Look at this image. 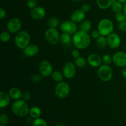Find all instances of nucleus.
I'll return each instance as SVG.
<instances>
[{
	"mask_svg": "<svg viewBox=\"0 0 126 126\" xmlns=\"http://www.w3.org/2000/svg\"><path fill=\"white\" fill-rule=\"evenodd\" d=\"M8 31H3L0 34V39L3 43H7L11 39V34Z\"/></svg>",
	"mask_w": 126,
	"mask_h": 126,
	"instance_id": "nucleus-29",
	"label": "nucleus"
},
{
	"mask_svg": "<svg viewBox=\"0 0 126 126\" xmlns=\"http://www.w3.org/2000/svg\"><path fill=\"white\" fill-rule=\"evenodd\" d=\"M22 21L18 18L14 17L10 19L7 23V30L11 33H16L20 32L22 28Z\"/></svg>",
	"mask_w": 126,
	"mask_h": 126,
	"instance_id": "nucleus-9",
	"label": "nucleus"
},
{
	"mask_svg": "<svg viewBox=\"0 0 126 126\" xmlns=\"http://www.w3.org/2000/svg\"><path fill=\"white\" fill-rule=\"evenodd\" d=\"M22 93L23 92L21 91V90L19 88L16 87H12L9 90L8 94L9 95L10 97L13 100L20 99L22 98Z\"/></svg>",
	"mask_w": 126,
	"mask_h": 126,
	"instance_id": "nucleus-18",
	"label": "nucleus"
},
{
	"mask_svg": "<svg viewBox=\"0 0 126 126\" xmlns=\"http://www.w3.org/2000/svg\"><path fill=\"white\" fill-rule=\"evenodd\" d=\"M70 92V86L68 82L61 81L58 82L55 88V94L57 97L60 99L66 98Z\"/></svg>",
	"mask_w": 126,
	"mask_h": 126,
	"instance_id": "nucleus-6",
	"label": "nucleus"
},
{
	"mask_svg": "<svg viewBox=\"0 0 126 126\" xmlns=\"http://www.w3.org/2000/svg\"><path fill=\"white\" fill-rule=\"evenodd\" d=\"M87 62L94 68L99 67L102 63V59L96 54H91L87 57Z\"/></svg>",
	"mask_w": 126,
	"mask_h": 126,
	"instance_id": "nucleus-16",
	"label": "nucleus"
},
{
	"mask_svg": "<svg viewBox=\"0 0 126 126\" xmlns=\"http://www.w3.org/2000/svg\"><path fill=\"white\" fill-rule=\"evenodd\" d=\"M9 118L8 115L6 113H2L0 116V124L1 126H6L8 124Z\"/></svg>",
	"mask_w": 126,
	"mask_h": 126,
	"instance_id": "nucleus-31",
	"label": "nucleus"
},
{
	"mask_svg": "<svg viewBox=\"0 0 126 126\" xmlns=\"http://www.w3.org/2000/svg\"><path fill=\"white\" fill-rule=\"evenodd\" d=\"M71 1H73V2H77V1H80V0H71Z\"/></svg>",
	"mask_w": 126,
	"mask_h": 126,
	"instance_id": "nucleus-46",
	"label": "nucleus"
},
{
	"mask_svg": "<svg viewBox=\"0 0 126 126\" xmlns=\"http://www.w3.org/2000/svg\"><path fill=\"white\" fill-rule=\"evenodd\" d=\"M10 97L8 93L1 91L0 92V108H4L7 107L10 103Z\"/></svg>",
	"mask_w": 126,
	"mask_h": 126,
	"instance_id": "nucleus-19",
	"label": "nucleus"
},
{
	"mask_svg": "<svg viewBox=\"0 0 126 126\" xmlns=\"http://www.w3.org/2000/svg\"><path fill=\"white\" fill-rule=\"evenodd\" d=\"M27 7L30 9L34 8L38 4V0H27Z\"/></svg>",
	"mask_w": 126,
	"mask_h": 126,
	"instance_id": "nucleus-35",
	"label": "nucleus"
},
{
	"mask_svg": "<svg viewBox=\"0 0 126 126\" xmlns=\"http://www.w3.org/2000/svg\"><path fill=\"white\" fill-rule=\"evenodd\" d=\"M117 1H119V2H121V3H123V4H124L126 2V0H117Z\"/></svg>",
	"mask_w": 126,
	"mask_h": 126,
	"instance_id": "nucleus-45",
	"label": "nucleus"
},
{
	"mask_svg": "<svg viewBox=\"0 0 126 126\" xmlns=\"http://www.w3.org/2000/svg\"><path fill=\"white\" fill-rule=\"evenodd\" d=\"M114 25L113 22L108 18H103L98 23L97 30L102 36H107L113 33Z\"/></svg>",
	"mask_w": 126,
	"mask_h": 126,
	"instance_id": "nucleus-4",
	"label": "nucleus"
},
{
	"mask_svg": "<svg viewBox=\"0 0 126 126\" xmlns=\"http://www.w3.org/2000/svg\"><path fill=\"white\" fill-rule=\"evenodd\" d=\"M91 5L89 4H87V3H85V4H84L82 5L81 9L82 10V11H84L85 13H86V12H89V11L91 10Z\"/></svg>",
	"mask_w": 126,
	"mask_h": 126,
	"instance_id": "nucleus-37",
	"label": "nucleus"
},
{
	"mask_svg": "<svg viewBox=\"0 0 126 126\" xmlns=\"http://www.w3.org/2000/svg\"><path fill=\"white\" fill-rule=\"evenodd\" d=\"M123 12L126 15V2L124 4V8H123Z\"/></svg>",
	"mask_w": 126,
	"mask_h": 126,
	"instance_id": "nucleus-44",
	"label": "nucleus"
},
{
	"mask_svg": "<svg viewBox=\"0 0 126 126\" xmlns=\"http://www.w3.org/2000/svg\"><path fill=\"white\" fill-rule=\"evenodd\" d=\"M107 44L112 49H116L119 47L121 43L120 36L116 33H112L107 36Z\"/></svg>",
	"mask_w": 126,
	"mask_h": 126,
	"instance_id": "nucleus-13",
	"label": "nucleus"
},
{
	"mask_svg": "<svg viewBox=\"0 0 126 126\" xmlns=\"http://www.w3.org/2000/svg\"><path fill=\"white\" fill-rule=\"evenodd\" d=\"M39 48L36 44H31L27 46L24 49H23V54L25 56L28 57H32L39 53Z\"/></svg>",
	"mask_w": 126,
	"mask_h": 126,
	"instance_id": "nucleus-15",
	"label": "nucleus"
},
{
	"mask_svg": "<svg viewBox=\"0 0 126 126\" xmlns=\"http://www.w3.org/2000/svg\"><path fill=\"white\" fill-rule=\"evenodd\" d=\"M102 62L103 63V64H105V65H110L113 62V57L110 55H108V54H105L102 57Z\"/></svg>",
	"mask_w": 126,
	"mask_h": 126,
	"instance_id": "nucleus-34",
	"label": "nucleus"
},
{
	"mask_svg": "<svg viewBox=\"0 0 126 126\" xmlns=\"http://www.w3.org/2000/svg\"><path fill=\"white\" fill-rule=\"evenodd\" d=\"M30 35L27 31H20L15 36V44L18 48L23 50L30 44Z\"/></svg>",
	"mask_w": 126,
	"mask_h": 126,
	"instance_id": "nucleus-3",
	"label": "nucleus"
},
{
	"mask_svg": "<svg viewBox=\"0 0 126 126\" xmlns=\"http://www.w3.org/2000/svg\"><path fill=\"white\" fill-rule=\"evenodd\" d=\"M86 17V14L81 9L75 10L72 12L70 16V19L75 23H81L82 21L84 20Z\"/></svg>",
	"mask_w": 126,
	"mask_h": 126,
	"instance_id": "nucleus-17",
	"label": "nucleus"
},
{
	"mask_svg": "<svg viewBox=\"0 0 126 126\" xmlns=\"http://www.w3.org/2000/svg\"><path fill=\"white\" fill-rule=\"evenodd\" d=\"M96 44H97V47L100 49H104L106 47L108 44H107V38L104 36H102L98 37L97 39H96Z\"/></svg>",
	"mask_w": 126,
	"mask_h": 126,
	"instance_id": "nucleus-25",
	"label": "nucleus"
},
{
	"mask_svg": "<svg viewBox=\"0 0 126 126\" xmlns=\"http://www.w3.org/2000/svg\"><path fill=\"white\" fill-rule=\"evenodd\" d=\"M77 25L76 23L70 20H66L60 24V28L62 33H66L70 35L74 34L77 32Z\"/></svg>",
	"mask_w": 126,
	"mask_h": 126,
	"instance_id": "nucleus-10",
	"label": "nucleus"
},
{
	"mask_svg": "<svg viewBox=\"0 0 126 126\" xmlns=\"http://www.w3.org/2000/svg\"><path fill=\"white\" fill-rule=\"evenodd\" d=\"M98 76L100 79L104 82L110 81L113 78V72L109 65H101L98 69Z\"/></svg>",
	"mask_w": 126,
	"mask_h": 126,
	"instance_id": "nucleus-5",
	"label": "nucleus"
},
{
	"mask_svg": "<svg viewBox=\"0 0 126 126\" xmlns=\"http://www.w3.org/2000/svg\"><path fill=\"white\" fill-rule=\"evenodd\" d=\"M55 126H66V125H65L64 123H57V124Z\"/></svg>",
	"mask_w": 126,
	"mask_h": 126,
	"instance_id": "nucleus-43",
	"label": "nucleus"
},
{
	"mask_svg": "<svg viewBox=\"0 0 126 126\" xmlns=\"http://www.w3.org/2000/svg\"><path fill=\"white\" fill-rule=\"evenodd\" d=\"M118 28H119V30L122 31V32L126 31V21L119 23L118 25Z\"/></svg>",
	"mask_w": 126,
	"mask_h": 126,
	"instance_id": "nucleus-39",
	"label": "nucleus"
},
{
	"mask_svg": "<svg viewBox=\"0 0 126 126\" xmlns=\"http://www.w3.org/2000/svg\"><path fill=\"white\" fill-rule=\"evenodd\" d=\"M101 34L100 33V32H98V30H94L91 33V37L92 38H94V39H97L99 36H100Z\"/></svg>",
	"mask_w": 126,
	"mask_h": 126,
	"instance_id": "nucleus-40",
	"label": "nucleus"
},
{
	"mask_svg": "<svg viewBox=\"0 0 126 126\" xmlns=\"http://www.w3.org/2000/svg\"><path fill=\"white\" fill-rule=\"evenodd\" d=\"M59 18L56 17H51L49 18L47 20V25L49 28H57L59 26Z\"/></svg>",
	"mask_w": 126,
	"mask_h": 126,
	"instance_id": "nucleus-27",
	"label": "nucleus"
},
{
	"mask_svg": "<svg viewBox=\"0 0 126 126\" xmlns=\"http://www.w3.org/2000/svg\"><path fill=\"white\" fill-rule=\"evenodd\" d=\"M116 20L119 23L126 21V15L123 12L116 14L115 15Z\"/></svg>",
	"mask_w": 126,
	"mask_h": 126,
	"instance_id": "nucleus-32",
	"label": "nucleus"
},
{
	"mask_svg": "<svg viewBox=\"0 0 126 126\" xmlns=\"http://www.w3.org/2000/svg\"><path fill=\"white\" fill-rule=\"evenodd\" d=\"M62 73L65 78L69 79L73 78L76 73V65L71 62H66L63 67Z\"/></svg>",
	"mask_w": 126,
	"mask_h": 126,
	"instance_id": "nucleus-8",
	"label": "nucleus"
},
{
	"mask_svg": "<svg viewBox=\"0 0 126 126\" xmlns=\"http://www.w3.org/2000/svg\"><path fill=\"white\" fill-rule=\"evenodd\" d=\"M30 108L27 102L23 99L15 101L12 105V111L15 115L19 117H24L30 113Z\"/></svg>",
	"mask_w": 126,
	"mask_h": 126,
	"instance_id": "nucleus-2",
	"label": "nucleus"
},
{
	"mask_svg": "<svg viewBox=\"0 0 126 126\" xmlns=\"http://www.w3.org/2000/svg\"><path fill=\"white\" fill-rule=\"evenodd\" d=\"M111 10L114 13H119V12H123V8H124V5L123 3L120 2L118 1H116L113 5L111 7Z\"/></svg>",
	"mask_w": 126,
	"mask_h": 126,
	"instance_id": "nucleus-23",
	"label": "nucleus"
},
{
	"mask_svg": "<svg viewBox=\"0 0 126 126\" xmlns=\"http://www.w3.org/2000/svg\"><path fill=\"white\" fill-rule=\"evenodd\" d=\"M72 42L75 47L79 50L85 49L90 46L91 38L88 32L82 30L77 31L72 38Z\"/></svg>",
	"mask_w": 126,
	"mask_h": 126,
	"instance_id": "nucleus-1",
	"label": "nucleus"
},
{
	"mask_svg": "<svg viewBox=\"0 0 126 126\" xmlns=\"http://www.w3.org/2000/svg\"><path fill=\"white\" fill-rule=\"evenodd\" d=\"M121 74H122V76H123V78H124L126 79V66L122 70Z\"/></svg>",
	"mask_w": 126,
	"mask_h": 126,
	"instance_id": "nucleus-42",
	"label": "nucleus"
},
{
	"mask_svg": "<svg viewBox=\"0 0 126 126\" xmlns=\"http://www.w3.org/2000/svg\"><path fill=\"white\" fill-rule=\"evenodd\" d=\"M32 126H48V125L45 119L38 118L37 119H34L32 123Z\"/></svg>",
	"mask_w": 126,
	"mask_h": 126,
	"instance_id": "nucleus-30",
	"label": "nucleus"
},
{
	"mask_svg": "<svg viewBox=\"0 0 126 126\" xmlns=\"http://www.w3.org/2000/svg\"><path fill=\"white\" fill-rule=\"evenodd\" d=\"M46 12L45 9L41 6H36L31 9V17L36 20H41L43 19L46 16Z\"/></svg>",
	"mask_w": 126,
	"mask_h": 126,
	"instance_id": "nucleus-14",
	"label": "nucleus"
},
{
	"mask_svg": "<svg viewBox=\"0 0 126 126\" xmlns=\"http://www.w3.org/2000/svg\"><path fill=\"white\" fill-rule=\"evenodd\" d=\"M60 34L57 28H49L46 31L44 36L49 44L55 45L60 41Z\"/></svg>",
	"mask_w": 126,
	"mask_h": 126,
	"instance_id": "nucleus-7",
	"label": "nucleus"
},
{
	"mask_svg": "<svg viewBox=\"0 0 126 126\" xmlns=\"http://www.w3.org/2000/svg\"><path fill=\"white\" fill-rule=\"evenodd\" d=\"M50 76H51L52 79L57 82H60L61 81H62L64 77L62 73H61L59 71H57V70H55V71H53L52 73V75Z\"/></svg>",
	"mask_w": 126,
	"mask_h": 126,
	"instance_id": "nucleus-24",
	"label": "nucleus"
},
{
	"mask_svg": "<svg viewBox=\"0 0 126 126\" xmlns=\"http://www.w3.org/2000/svg\"><path fill=\"white\" fill-rule=\"evenodd\" d=\"M39 73L43 77H48L52 73L53 66L52 64L47 60H43L39 65Z\"/></svg>",
	"mask_w": 126,
	"mask_h": 126,
	"instance_id": "nucleus-11",
	"label": "nucleus"
},
{
	"mask_svg": "<svg viewBox=\"0 0 126 126\" xmlns=\"http://www.w3.org/2000/svg\"><path fill=\"white\" fill-rule=\"evenodd\" d=\"M116 0H96L97 6L101 9L105 10L111 7Z\"/></svg>",
	"mask_w": 126,
	"mask_h": 126,
	"instance_id": "nucleus-20",
	"label": "nucleus"
},
{
	"mask_svg": "<svg viewBox=\"0 0 126 126\" xmlns=\"http://www.w3.org/2000/svg\"><path fill=\"white\" fill-rule=\"evenodd\" d=\"M79 49H74V50H72L71 52V56L74 58V59H77L79 57H80V52H79Z\"/></svg>",
	"mask_w": 126,
	"mask_h": 126,
	"instance_id": "nucleus-38",
	"label": "nucleus"
},
{
	"mask_svg": "<svg viewBox=\"0 0 126 126\" xmlns=\"http://www.w3.org/2000/svg\"><path fill=\"white\" fill-rule=\"evenodd\" d=\"M113 62L116 66L124 68L126 66V53L123 51H119L113 55Z\"/></svg>",
	"mask_w": 126,
	"mask_h": 126,
	"instance_id": "nucleus-12",
	"label": "nucleus"
},
{
	"mask_svg": "<svg viewBox=\"0 0 126 126\" xmlns=\"http://www.w3.org/2000/svg\"><path fill=\"white\" fill-rule=\"evenodd\" d=\"M43 77L41 74H34L31 77V81L33 83H39L43 79Z\"/></svg>",
	"mask_w": 126,
	"mask_h": 126,
	"instance_id": "nucleus-33",
	"label": "nucleus"
},
{
	"mask_svg": "<svg viewBox=\"0 0 126 126\" xmlns=\"http://www.w3.org/2000/svg\"><path fill=\"white\" fill-rule=\"evenodd\" d=\"M29 114L32 118L37 119L38 118H40L41 115V110L38 107L34 106L30 108Z\"/></svg>",
	"mask_w": 126,
	"mask_h": 126,
	"instance_id": "nucleus-21",
	"label": "nucleus"
},
{
	"mask_svg": "<svg viewBox=\"0 0 126 126\" xmlns=\"http://www.w3.org/2000/svg\"><path fill=\"white\" fill-rule=\"evenodd\" d=\"M79 28L81 30L88 32L91 30V28H92V23L88 20H85L82 21L81 22V24H80Z\"/></svg>",
	"mask_w": 126,
	"mask_h": 126,
	"instance_id": "nucleus-28",
	"label": "nucleus"
},
{
	"mask_svg": "<svg viewBox=\"0 0 126 126\" xmlns=\"http://www.w3.org/2000/svg\"><path fill=\"white\" fill-rule=\"evenodd\" d=\"M72 39L71 38V35L66 33H63L60 36V41L63 45L67 46L71 43Z\"/></svg>",
	"mask_w": 126,
	"mask_h": 126,
	"instance_id": "nucleus-22",
	"label": "nucleus"
},
{
	"mask_svg": "<svg viewBox=\"0 0 126 126\" xmlns=\"http://www.w3.org/2000/svg\"><path fill=\"white\" fill-rule=\"evenodd\" d=\"M87 63H88L87 60H86L82 57L80 56L78 58L75 59V64L77 67L79 68H85L87 66Z\"/></svg>",
	"mask_w": 126,
	"mask_h": 126,
	"instance_id": "nucleus-26",
	"label": "nucleus"
},
{
	"mask_svg": "<svg viewBox=\"0 0 126 126\" xmlns=\"http://www.w3.org/2000/svg\"><path fill=\"white\" fill-rule=\"evenodd\" d=\"M6 16V12L3 8L0 9V18L1 20L4 19Z\"/></svg>",
	"mask_w": 126,
	"mask_h": 126,
	"instance_id": "nucleus-41",
	"label": "nucleus"
},
{
	"mask_svg": "<svg viewBox=\"0 0 126 126\" xmlns=\"http://www.w3.org/2000/svg\"><path fill=\"white\" fill-rule=\"evenodd\" d=\"M31 98V94L30 93V92L28 91H25L22 93V99H23V100L27 101L29 100Z\"/></svg>",
	"mask_w": 126,
	"mask_h": 126,
	"instance_id": "nucleus-36",
	"label": "nucleus"
}]
</instances>
